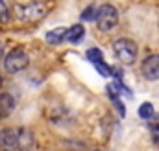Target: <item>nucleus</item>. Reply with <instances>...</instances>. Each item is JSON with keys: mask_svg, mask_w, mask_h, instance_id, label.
<instances>
[{"mask_svg": "<svg viewBox=\"0 0 159 151\" xmlns=\"http://www.w3.org/2000/svg\"><path fill=\"white\" fill-rule=\"evenodd\" d=\"M139 118H143V120H150V118H154V105L152 103H148V101H144L141 107H139Z\"/></svg>", "mask_w": 159, "mask_h": 151, "instance_id": "nucleus-12", "label": "nucleus"}, {"mask_svg": "<svg viewBox=\"0 0 159 151\" xmlns=\"http://www.w3.org/2000/svg\"><path fill=\"white\" fill-rule=\"evenodd\" d=\"M19 129H2L0 131V151H15L19 148Z\"/></svg>", "mask_w": 159, "mask_h": 151, "instance_id": "nucleus-6", "label": "nucleus"}, {"mask_svg": "<svg viewBox=\"0 0 159 151\" xmlns=\"http://www.w3.org/2000/svg\"><path fill=\"white\" fill-rule=\"evenodd\" d=\"M67 33H69V28H54V30H50L48 33H46V37L44 41L48 42V44H61L65 39H67Z\"/></svg>", "mask_w": 159, "mask_h": 151, "instance_id": "nucleus-8", "label": "nucleus"}, {"mask_svg": "<svg viewBox=\"0 0 159 151\" xmlns=\"http://www.w3.org/2000/svg\"><path fill=\"white\" fill-rule=\"evenodd\" d=\"M11 19V11L6 0H0V22H9Z\"/></svg>", "mask_w": 159, "mask_h": 151, "instance_id": "nucleus-14", "label": "nucleus"}, {"mask_svg": "<svg viewBox=\"0 0 159 151\" xmlns=\"http://www.w3.org/2000/svg\"><path fill=\"white\" fill-rule=\"evenodd\" d=\"M141 72L148 81H157L159 79V54H152V55H148L143 61Z\"/></svg>", "mask_w": 159, "mask_h": 151, "instance_id": "nucleus-5", "label": "nucleus"}, {"mask_svg": "<svg viewBox=\"0 0 159 151\" xmlns=\"http://www.w3.org/2000/svg\"><path fill=\"white\" fill-rule=\"evenodd\" d=\"M119 24V11L113 4H102L96 17V26L100 32H111Z\"/></svg>", "mask_w": 159, "mask_h": 151, "instance_id": "nucleus-3", "label": "nucleus"}, {"mask_svg": "<svg viewBox=\"0 0 159 151\" xmlns=\"http://www.w3.org/2000/svg\"><path fill=\"white\" fill-rule=\"evenodd\" d=\"M85 37V28H83V24H74V26H70L69 28V33H67V41L69 42H74V44H78L81 42Z\"/></svg>", "mask_w": 159, "mask_h": 151, "instance_id": "nucleus-9", "label": "nucleus"}, {"mask_svg": "<svg viewBox=\"0 0 159 151\" xmlns=\"http://www.w3.org/2000/svg\"><path fill=\"white\" fill-rule=\"evenodd\" d=\"M46 11H48L46 6L43 2H39V0L26 2V4H19L15 7V15L22 22H37V20H41L46 15Z\"/></svg>", "mask_w": 159, "mask_h": 151, "instance_id": "nucleus-1", "label": "nucleus"}, {"mask_svg": "<svg viewBox=\"0 0 159 151\" xmlns=\"http://www.w3.org/2000/svg\"><path fill=\"white\" fill-rule=\"evenodd\" d=\"M0 87H2V79H0Z\"/></svg>", "mask_w": 159, "mask_h": 151, "instance_id": "nucleus-18", "label": "nucleus"}, {"mask_svg": "<svg viewBox=\"0 0 159 151\" xmlns=\"http://www.w3.org/2000/svg\"><path fill=\"white\" fill-rule=\"evenodd\" d=\"M150 131H152V140H154V144L159 146V123H150Z\"/></svg>", "mask_w": 159, "mask_h": 151, "instance_id": "nucleus-15", "label": "nucleus"}, {"mask_svg": "<svg viewBox=\"0 0 159 151\" xmlns=\"http://www.w3.org/2000/svg\"><path fill=\"white\" fill-rule=\"evenodd\" d=\"M2 54H4V46H2V42H0V59H2Z\"/></svg>", "mask_w": 159, "mask_h": 151, "instance_id": "nucleus-17", "label": "nucleus"}, {"mask_svg": "<svg viewBox=\"0 0 159 151\" xmlns=\"http://www.w3.org/2000/svg\"><path fill=\"white\" fill-rule=\"evenodd\" d=\"M13 109H15V100H13V96L7 94V92L0 94V122L6 120L9 114L13 113Z\"/></svg>", "mask_w": 159, "mask_h": 151, "instance_id": "nucleus-7", "label": "nucleus"}, {"mask_svg": "<svg viewBox=\"0 0 159 151\" xmlns=\"http://www.w3.org/2000/svg\"><path fill=\"white\" fill-rule=\"evenodd\" d=\"M113 103H115V107H117V109H119V114H120V116H126V109H124V105H122V103H120L119 100H115V101H113Z\"/></svg>", "mask_w": 159, "mask_h": 151, "instance_id": "nucleus-16", "label": "nucleus"}, {"mask_svg": "<svg viewBox=\"0 0 159 151\" xmlns=\"http://www.w3.org/2000/svg\"><path fill=\"white\" fill-rule=\"evenodd\" d=\"M98 9H100L98 6H87V7L81 11V20H89V22L93 20V22H94L96 17H98Z\"/></svg>", "mask_w": 159, "mask_h": 151, "instance_id": "nucleus-11", "label": "nucleus"}, {"mask_svg": "<svg viewBox=\"0 0 159 151\" xmlns=\"http://www.w3.org/2000/svg\"><path fill=\"white\" fill-rule=\"evenodd\" d=\"M32 144H34V138H32L30 131L20 129V133H19V148H20V149H30Z\"/></svg>", "mask_w": 159, "mask_h": 151, "instance_id": "nucleus-10", "label": "nucleus"}, {"mask_svg": "<svg viewBox=\"0 0 159 151\" xmlns=\"http://www.w3.org/2000/svg\"><path fill=\"white\" fill-rule=\"evenodd\" d=\"M113 54L120 65H133L137 61V44L131 39H117L113 42Z\"/></svg>", "mask_w": 159, "mask_h": 151, "instance_id": "nucleus-2", "label": "nucleus"}, {"mask_svg": "<svg viewBox=\"0 0 159 151\" xmlns=\"http://www.w3.org/2000/svg\"><path fill=\"white\" fill-rule=\"evenodd\" d=\"M85 55H87V59H89L93 65H96V63H102V61H104V54H102V50H100V48H89Z\"/></svg>", "mask_w": 159, "mask_h": 151, "instance_id": "nucleus-13", "label": "nucleus"}, {"mask_svg": "<svg viewBox=\"0 0 159 151\" xmlns=\"http://www.w3.org/2000/svg\"><path fill=\"white\" fill-rule=\"evenodd\" d=\"M28 65H30V57H28V54H26L22 48L11 50V52L6 55V59H4V68H6L7 74H19V72H22Z\"/></svg>", "mask_w": 159, "mask_h": 151, "instance_id": "nucleus-4", "label": "nucleus"}]
</instances>
